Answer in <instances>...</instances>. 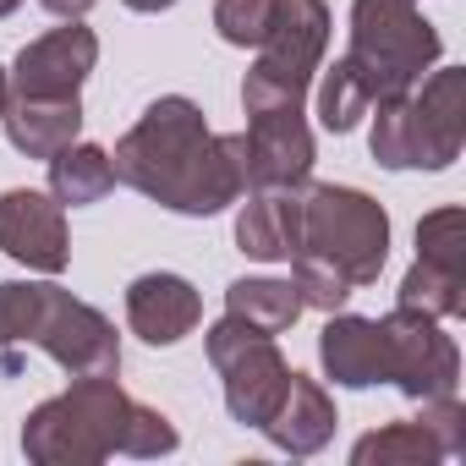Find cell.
Returning <instances> with one entry per match:
<instances>
[{
    "instance_id": "obj_1",
    "label": "cell",
    "mask_w": 466,
    "mask_h": 466,
    "mask_svg": "<svg viewBox=\"0 0 466 466\" xmlns=\"http://www.w3.org/2000/svg\"><path fill=\"white\" fill-rule=\"evenodd\" d=\"M116 181L137 187L143 198L176 214H219L248 192L242 170V132L214 137L203 110L181 94H165L143 110V121L116 143Z\"/></svg>"
},
{
    "instance_id": "obj_2",
    "label": "cell",
    "mask_w": 466,
    "mask_h": 466,
    "mask_svg": "<svg viewBox=\"0 0 466 466\" xmlns=\"http://www.w3.org/2000/svg\"><path fill=\"white\" fill-rule=\"evenodd\" d=\"M23 450L45 466H88L105 455H170L176 450V428L170 417L137 406L116 373L99 379H77L66 395L45 400L28 428H23Z\"/></svg>"
},
{
    "instance_id": "obj_3",
    "label": "cell",
    "mask_w": 466,
    "mask_h": 466,
    "mask_svg": "<svg viewBox=\"0 0 466 466\" xmlns=\"http://www.w3.org/2000/svg\"><path fill=\"white\" fill-rule=\"evenodd\" d=\"M17 346H45L72 379H99V373L121 368V346H116L110 319L61 286H34V280L0 286V351H6V373H17Z\"/></svg>"
},
{
    "instance_id": "obj_4",
    "label": "cell",
    "mask_w": 466,
    "mask_h": 466,
    "mask_svg": "<svg viewBox=\"0 0 466 466\" xmlns=\"http://www.w3.org/2000/svg\"><path fill=\"white\" fill-rule=\"evenodd\" d=\"M466 143V72L444 66L422 88L379 99L373 159L390 170H444Z\"/></svg>"
},
{
    "instance_id": "obj_5",
    "label": "cell",
    "mask_w": 466,
    "mask_h": 466,
    "mask_svg": "<svg viewBox=\"0 0 466 466\" xmlns=\"http://www.w3.org/2000/svg\"><path fill=\"white\" fill-rule=\"evenodd\" d=\"M433 61H439V34H433V23H422L411 0H357L351 6L346 66L362 77L373 105L417 88Z\"/></svg>"
},
{
    "instance_id": "obj_6",
    "label": "cell",
    "mask_w": 466,
    "mask_h": 466,
    "mask_svg": "<svg viewBox=\"0 0 466 466\" xmlns=\"http://www.w3.org/2000/svg\"><path fill=\"white\" fill-rule=\"evenodd\" d=\"M329 45V6L324 0H269V28L258 39V66L242 83L248 116L264 110H302L308 83Z\"/></svg>"
},
{
    "instance_id": "obj_7",
    "label": "cell",
    "mask_w": 466,
    "mask_h": 466,
    "mask_svg": "<svg viewBox=\"0 0 466 466\" xmlns=\"http://www.w3.org/2000/svg\"><path fill=\"white\" fill-rule=\"evenodd\" d=\"M297 253L324 258L351 286H373L390 258V219L357 187H308L302 192V242Z\"/></svg>"
},
{
    "instance_id": "obj_8",
    "label": "cell",
    "mask_w": 466,
    "mask_h": 466,
    "mask_svg": "<svg viewBox=\"0 0 466 466\" xmlns=\"http://www.w3.org/2000/svg\"><path fill=\"white\" fill-rule=\"evenodd\" d=\"M208 362L225 373V406H230V417H237V422L264 428L280 411L286 384H291V368H286L275 335L253 329L237 313H225L208 329Z\"/></svg>"
},
{
    "instance_id": "obj_9",
    "label": "cell",
    "mask_w": 466,
    "mask_h": 466,
    "mask_svg": "<svg viewBox=\"0 0 466 466\" xmlns=\"http://www.w3.org/2000/svg\"><path fill=\"white\" fill-rule=\"evenodd\" d=\"M379 329H384L390 384H400L411 400L455 395L461 351H455V340L439 329V319H428V313H417V308H395L390 319H379Z\"/></svg>"
},
{
    "instance_id": "obj_10",
    "label": "cell",
    "mask_w": 466,
    "mask_h": 466,
    "mask_svg": "<svg viewBox=\"0 0 466 466\" xmlns=\"http://www.w3.org/2000/svg\"><path fill=\"white\" fill-rule=\"evenodd\" d=\"M99 61V39L94 28H83L77 17L45 39H34L17 66H12V99H77L83 77Z\"/></svg>"
},
{
    "instance_id": "obj_11",
    "label": "cell",
    "mask_w": 466,
    "mask_h": 466,
    "mask_svg": "<svg viewBox=\"0 0 466 466\" xmlns=\"http://www.w3.org/2000/svg\"><path fill=\"white\" fill-rule=\"evenodd\" d=\"M0 253L28 264V269L61 275L66 258H72L61 203L45 198V192H34V187H12L6 198H0Z\"/></svg>"
},
{
    "instance_id": "obj_12",
    "label": "cell",
    "mask_w": 466,
    "mask_h": 466,
    "mask_svg": "<svg viewBox=\"0 0 466 466\" xmlns=\"http://www.w3.org/2000/svg\"><path fill=\"white\" fill-rule=\"evenodd\" d=\"M242 170L253 187H302L313 170V132L302 110H264L242 132Z\"/></svg>"
},
{
    "instance_id": "obj_13",
    "label": "cell",
    "mask_w": 466,
    "mask_h": 466,
    "mask_svg": "<svg viewBox=\"0 0 466 466\" xmlns=\"http://www.w3.org/2000/svg\"><path fill=\"white\" fill-rule=\"evenodd\" d=\"M198 319H203V302L181 275H137L127 286V324L148 346H176L181 335L198 329Z\"/></svg>"
},
{
    "instance_id": "obj_14",
    "label": "cell",
    "mask_w": 466,
    "mask_h": 466,
    "mask_svg": "<svg viewBox=\"0 0 466 466\" xmlns=\"http://www.w3.org/2000/svg\"><path fill=\"white\" fill-rule=\"evenodd\" d=\"M302 242V192L297 187H253L237 214V248L264 264H286Z\"/></svg>"
},
{
    "instance_id": "obj_15",
    "label": "cell",
    "mask_w": 466,
    "mask_h": 466,
    "mask_svg": "<svg viewBox=\"0 0 466 466\" xmlns=\"http://www.w3.org/2000/svg\"><path fill=\"white\" fill-rule=\"evenodd\" d=\"M319 357L329 368L335 384L346 390H368V384H390V362H384V329L379 319H329L319 335Z\"/></svg>"
},
{
    "instance_id": "obj_16",
    "label": "cell",
    "mask_w": 466,
    "mask_h": 466,
    "mask_svg": "<svg viewBox=\"0 0 466 466\" xmlns=\"http://www.w3.org/2000/svg\"><path fill=\"white\" fill-rule=\"evenodd\" d=\"M6 137L28 159H56L61 148L77 143L83 132V105L77 99H12L6 105Z\"/></svg>"
},
{
    "instance_id": "obj_17",
    "label": "cell",
    "mask_w": 466,
    "mask_h": 466,
    "mask_svg": "<svg viewBox=\"0 0 466 466\" xmlns=\"http://www.w3.org/2000/svg\"><path fill=\"white\" fill-rule=\"evenodd\" d=\"M264 433H269L280 450H291V455H313V450H324L329 433H335V400L319 390V379L291 373L286 400H280V411L264 422Z\"/></svg>"
},
{
    "instance_id": "obj_18",
    "label": "cell",
    "mask_w": 466,
    "mask_h": 466,
    "mask_svg": "<svg viewBox=\"0 0 466 466\" xmlns=\"http://www.w3.org/2000/svg\"><path fill=\"white\" fill-rule=\"evenodd\" d=\"M110 187H116V165L94 143H72V148H61L50 159V192H56V203L83 208V203H99Z\"/></svg>"
},
{
    "instance_id": "obj_19",
    "label": "cell",
    "mask_w": 466,
    "mask_h": 466,
    "mask_svg": "<svg viewBox=\"0 0 466 466\" xmlns=\"http://www.w3.org/2000/svg\"><path fill=\"white\" fill-rule=\"evenodd\" d=\"M225 313L248 319L264 335H280V329H291L302 319V297H297L291 280H237L225 291Z\"/></svg>"
},
{
    "instance_id": "obj_20",
    "label": "cell",
    "mask_w": 466,
    "mask_h": 466,
    "mask_svg": "<svg viewBox=\"0 0 466 466\" xmlns=\"http://www.w3.org/2000/svg\"><path fill=\"white\" fill-rule=\"evenodd\" d=\"M444 455V444L428 433V422L417 417V422H390V428H379V433H368L357 450H351V461L357 466H417V461H439Z\"/></svg>"
},
{
    "instance_id": "obj_21",
    "label": "cell",
    "mask_w": 466,
    "mask_h": 466,
    "mask_svg": "<svg viewBox=\"0 0 466 466\" xmlns=\"http://www.w3.org/2000/svg\"><path fill=\"white\" fill-rule=\"evenodd\" d=\"M400 308H417V313H428V319H455V313L466 308V275L417 258V264L406 269V280H400Z\"/></svg>"
},
{
    "instance_id": "obj_22",
    "label": "cell",
    "mask_w": 466,
    "mask_h": 466,
    "mask_svg": "<svg viewBox=\"0 0 466 466\" xmlns=\"http://www.w3.org/2000/svg\"><path fill=\"white\" fill-rule=\"evenodd\" d=\"M368 110H373V94L362 88V77H357L346 61H335V72H329L324 88H319V121H324L329 132H351Z\"/></svg>"
},
{
    "instance_id": "obj_23",
    "label": "cell",
    "mask_w": 466,
    "mask_h": 466,
    "mask_svg": "<svg viewBox=\"0 0 466 466\" xmlns=\"http://www.w3.org/2000/svg\"><path fill=\"white\" fill-rule=\"evenodd\" d=\"M417 258L466 275V214L461 208H433L417 225Z\"/></svg>"
},
{
    "instance_id": "obj_24",
    "label": "cell",
    "mask_w": 466,
    "mask_h": 466,
    "mask_svg": "<svg viewBox=\"0 0 466 466\" xmlns=\"http://www.w3.org/2000/svg\"><path fill=\"white\" fill-rule=\"evenodd\" d=\"M291 264V286H297V297H302V308H324V313H335L357 286L340 275V269H329L324 258H308V253H291L286 258Z\"/></svg>"
},
{
    "instance_id": "obj_25",
    "label": "cell",
    "mask_w": 466,
    "mask_h": 466,
    "mask_svg": "<svg viewBox=\"0 0 466 466\" xmlns=\"http://www.w3.org/2000/svg\"><path fill=\"white\" fill-rule=\"evenodd\" d=\"M214 28L225 45H258L269 28V0H214Z\"/></svg>"
},
{
    "instance_id": "obj_26",
    "label": "cell",
    "mask_w": 466,
    "mask_h": 466,
    "mask_svg": "<svg viewBox=\"0 0 466 466\" xmlns=\"http://www.w3.org/2000/svg\"><path fill=\"white\" fill-rule=\"evenodd\" d=\"M39 6H45V12H56V17H66V23H72V17H83V12H88V6H94V0H39Z\"/></svg>"
},
{
    "instance_id": "obj_27",
    "label": "cell",
    "mask_w": 466,
    "mask_h": 466,
    "mask_svg": "<svg viewBox=\"0 0 466 466\" xmlns=\"http://www.w3.org/2000/svg\"><path fill=\"white\" fill-rule=\"evenodd\" d=\"M132 12H165V6H176V0H127Z\"/></svg>"
},
{
    "instance_id": "obj_28",
    "label": "cell",
    "mask_w": 466,
    "mask_h": 466,
    "mask_svg": "<svg viewBox=\"0 0 466 466\" xmlns=\"http://www.w3.org/2000/svg\"><path fill=\"white\" fill-rule=\"evenodd\" d=\"M6 105H12V77H6V66H0V116H6Z\"/></svg>"
},
{
    "instance_id": "obj_29",
    "label": "cell",
    "mask_w": 466,
    "mask_h": 466,
    "mask_svg": "<svg viewBox=\"0 0 466 466\" xmlns=\"http://www.w3.org/2000/svg\"><path fill=\"white\" fill-rule=\"evenodd\" d=\"M17 6H23V0H0V17H12Z\"/></svg>"
}]
</instances>
